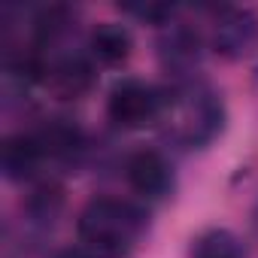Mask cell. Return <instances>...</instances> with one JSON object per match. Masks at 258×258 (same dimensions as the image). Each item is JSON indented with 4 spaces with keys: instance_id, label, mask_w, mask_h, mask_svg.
<instances>
[{
    "instance_id": "cell-3",
    "label": "cell",
    "mask_w": 258,
    "mask_h": 258,
    "mask_svg": "<svg viewBox=\"0 0 258 258\" xmlns=\"http://www.w3.org/2000/svg\"><path fill=\"white\" fill-rule=\"evenodd\" d=\"M258 43V19L249 10H225L213 31V49L225 58H240Z\"/></svg>"
},
{
    "instance_id": "cell-5",
    "label": "cell",
    "mask_w": 258,
    "mask_h": 258,
    "mask_svg": "<svg viewBox=\"0 0 258 258\" xmlns=\"http://www.w3.org/2000/svg\"><path fill=\"white\" fill-rule=\"evenodd\" d=\"M46 82H49V88H52L61 100H76V97H82V94L91 91V85H94V70H91V64L82 61V58H64V61H58V64L49 70Z\"/></svg>"
},
{
    "instance_id": "cell-8",
    "label": "cell",
    "mask_w": 258,
    "mask_h": 258,
    "mask_svg": "<svg viewBox=\"0 0 258 258\" xmlns=\"http://www.w3.org/2000/svg\"><path fill=\"white\" fill-rule=\"evenodd\" d=\"M40 161H43V152H40L34 134H16L4 143V170H7V176H13V179L31 176Z\"/></svg>"
},
{
    "instance_id": "cell-4",
    "label": "cell",
    "mask_w": 258,
    "mask_h": 258,
    "mask_svg": "<svg viewBox=\"0 0 258 258\" xmlns=\"http://www.w3.org/2000/svg\"><path fill=\"white\" fill-rule=\"evenodd\" d=\"M124 176H127V185H131L137 195H146V198H158L170 185L167 161L152 149H143V152L131 155V161L124 167Z\"/></svg>"
},
{
    "instance_id": "cell-10",
    "label": "cell",
    "mask_w": 258,
    "mask_h": 258,
    "mask_svg": "<svg viewBox=\"0 0 258 258\" xmlns=\"http://www.w3.org/2000/svg\"><path fill=\"white\" fill-rule=\"evenodd\" d=\"M58 207H61V188H58V185H43V188H37L34 198H31V210H34L40 219L52 216Z\"/></svg>"
},
{
    "instance_id": "cell-2",
    "label": "cell",
    "mask_w": 258,
    "mask_h": 258,
    "mask_svg": "<svg viewBox=\"0 0 258 258\" xmlns=\"http://www.w3.org/2000/svg\"><path fill=\"white\" fill-rule=\"evenodd\" d=\"M161 112V97L152 85L137 82V79H124L109 91L106 100V115L118 127H143Z\"/></svg>"
},
{
    "instance_id": "cell-11",
    "label": "cell",
    "mask_w": 258,
    "mask_h": 258,
    "mask_svg": "<svg viewBox=\"0 0 258 258\" xmlns=\"http://www.w3.org/2000/svg\"><path fill=\"white\" fill-rule=\"evenodd\" d=\"M55 258H88L82 249H64V252H58Z\"/></svg>"
},
{
    "instance_id": "cell-7",
    "label": "cell",
    "mask_w": 258,
    "mask_h": 258,
    "mask_svg": "<svg viewBox=\"0 0 258 258\" xmlns=\"http://www.w3.org/2000/svg\"><path fill=\"white\" fill-rule=\"evenodd\" d=\"M34 140H37L43 158H46V155L61 158V155H70V152L82 143V134H79V127H76L73 121H67V118H52L49 124L40 127V131H34Z\"/></svg>"
},
{
    "instance_id": "cell-1",
    "label": "cell",
    "mask_w": 258,
    "mask_h": 258,
    "mask_svg": "<svg viewBox=\"0 0 258 258\" xmlns=\"http://www.w3.org/2000/svg\"><path fill=\"white\" fill-rule=\"evenodd\" d=\"M143 228V213L115 198H94L79 213V243L88 258H127Z\"/></svg>"
},
{
    "instance_id": "cell-9",
    "label": "cell",
    "mask_w": 258,
    "mask_h": 258,
    "mask_svg": "<svg viewBox=\"0 0 258 258\" xmlns=\"http://www.w3.org/2000/svg\"><path fill=\"white\" fill-rule=\"evenodd\" d=\"M191 258H243V243L228 228H210L195 240Z\"/></svg>"
},
{
    "instance_id": "cell-6",
    "label": "cell",
    "mask_w": 258,
    "mask_h": 258,
    "mask_svg": "<svg viewBox=\"0 0 258 258\" xmlns=\"http://www.w3.org/2000/svg\"><path fill=\"white\" fill-rule=\"evenodd\" d=\"M91 55L100 64H106V67L121 64L127 55H131V34H127V28H121L115 22H106V25L94 28V34H91Z\"/></svg>"
}]
</instances>
